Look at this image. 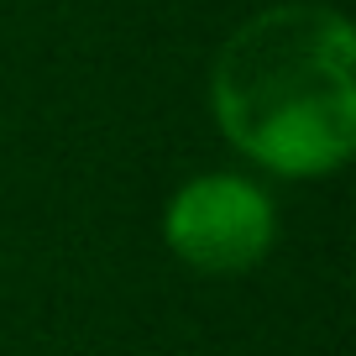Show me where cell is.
I'll list each match as a JSON object with an SVG mask.
<instances>
[{"mask_svg": "<svg viewBox=\"0 0 356 356\" xmlns=\"http://www.w3.org/2000/svg\"><path fill=\"white\" fill-rule=\"evenodd\" d=\"M163 241L194 273H252L278 241V210L262 184L241 173H200L173 189L163 210Z\"/></svg>", "mask_w": 356, "mask_h": 356, "instance_id": "2", "label": "cell"}, {"mask_svg": "<svg viewBox=\"0 0 356 356\" xmlns=\"http://www.w3.org/2000/svg\"><path fill=\"white\" fill-rule=\"evenodd\" d=\"M210 115L278 178H325L356 147V32L335 6L278 0L246 16L210 63Z\"/></svg>", "mask_w": 356, "mask_h": 356, "instance_id": "1", "label": "cell"}]
</instances>
